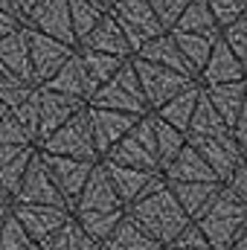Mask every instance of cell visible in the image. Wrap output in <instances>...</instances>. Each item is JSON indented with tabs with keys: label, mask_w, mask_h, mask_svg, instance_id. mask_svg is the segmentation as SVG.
Here are the masks:
<instances>
[{
	"label": "cell",
	"mask_w": 247,
	"mask_h": 250,
	"mask_svg": "<svg viewBox=\"0 0 247 250\" xmlns=\"http://www.w3.org/2000/svg\"><path fill=\"white\" fill-rule=\"evenodd\" d=\"M38 3H44V0H15V6H18V15H21V23L26 21V15L38 6Z\"/></svg>",
	"instance_id": "cell-46"
},
{
	"label": "cell",
	"mask_w": 247,
	"mask_h": 250,
	"mask_svg": "<svg viewBox=\"0 0 247 250\" xmlns=\"http://www.w3.org/2000/svg\"><path fill=\"white\" fill-rule=\"evenodd\" d=\"M26 41H29V64H32V84L35 87H44L67 64V59L76 53V47H67L56 38H47L29 26H26Z\"/></svg>",
	"instance_id": "cell-9"
},
{
	"label": "cell",
	"mask_w": 247,
	"mask_h": 250,
	"mask_svg": "<svg viewBox=\"0 0 247 250\" xmlns=\"http://www.w3.org/2000/svg\"><path fill=\"white\" fill-rule=\"evenodd\" d=\"M102 160H105V163H114V166H125V169H140V172H157V175H160L157 146H154V128H151V114L140 117L137 125L125 134Z\"/></svg>",
	"instance_id": "cell-5"
},
{
	"label": "cell",
	"mask_w": 247,
	"mask_h": 250,
	"mask_svg": "<svg viewBox=\"0 0 247 250\" xmlns=\"http://www.w3.org/2000/svg\"><path fill=\"white\" fill-rule=\"evenodd\" d=\"M67 12H70V23H73L76 47H79V41L108 15V12H102L93 0H67Z\"/></svg>",
	"instance_id": "cell-34"
},
{
	"label": "cell",
	"mask_w": 247,
	"mask_h": 250,
	"mask_svg": "<svg viewBox=\"0 0 247 250\" xmlns=\"http://www.w3.org/2000/svg\"><path fill=\"white\" fill-rule=\"evenodd\" d=\"M21 26H23L21 21H15L12 15H6V12H0V41H3L6 35H12L15 29H21Z\"/></svg>",
	"instance_id": "cell-45"
},
{
	"label": "cell",
	"mask_w": 247,
	"mask_h": 250,
	"mask_svg": "<svg viewBox=\"0 0 247 250\" xmlns=\"http://www.w3.org/2000/svg\"><path fill=\"white\" fill-rule=\"evenodd\" d=\"M0 204H9V207H12V198H9V195L3 192V187H0Z\"/></svg>",
	"instance_id": "cell-51"
},
{
	"label": "cell",
	"mask_w": 247,
	"mask_h": 250,
	"mask_svg": "<svg viewBox=\"0 0 247 250\" xmlns=\"http://www.w3.org/2000/svg\"><path fill=\"white\" fill-rule=\"evenodd\" d=\"M163 181L166 184H218L212 169L204 163V157L189 143L181 148V154L163 169Z\"/></svg>",
	"instance_id": "cell-23"
},
{
	"label": "cell",
	"mask_w": 247,
	"mask_h": 250,
	"mask_svg": "<svg viewBox=\"0 0 247 250\" xmlns=\"http://www.w3.org/2000/svg\"><path fill=\"white\" fill-rule=\"evenodd\" d=\"M96 250H105V248H102V245H99V248H96Z\"/></svg>",
	"instance_id": "cell-54"
},
{
	"label": "cell",
	"mask_w": 247,
	"mask_h": 250,
	"mask_svg": "<svg viewBox=\"0 0 247 250\" xmlns=\"http://www.w3.org/2000/svg\"><path fill=\"white\" fill-rule=\"evenodd\" d=\"M166 187L172 189L175 201L181 204V209L189 215V221H198L206 212V207L215 201L221 184H166Z\"/></svg>",
	"instance_id": "cell-26"
},
{
	"label": "cell",
	"mask_w": 247,
	"mask_h": 250,
	"mask_svg": "<svg viewBox=\"0 0 247 250\" xmlns=\"http://www.w3.org/2000/svg\"><path fill=\"white\" fill-rule=\"evenodd\" d=\"M93 3H96V6H99L102 12H111V9H114V6H117L120 0H93Z\"/></svg>",
	"instance_id": "cell-48"
},
{
	"label": "cell",
	"mask_w": 247,
	"mask_h": 250,
	"mask_svg": "<svg viewBox=\"0 0 247 250\" xmlns=\"http://www.w3.org/2000/svg\"><path fill=\"white\" fill-rule=\"evenodd\" d=\"M0 250H38V245L23 233V227L12 215V209H9V215L0 227Z\"/></svg>",
	"instance_id": "cell-38"
},
{
	"label": "cell",
	"mask_w": 247,
	"mask_h": 250,
	"mask_svg": "<svg viewBox=\"0 0 247 250\" xmlns=\"http://www.w3.org/2000/svg\"><path fill=\"white\" fill-rule=\"evenodd\" d=\"M172 38H175V44H178L181 56L186 59V64L192 67V73H195V79H198V73H201V70L206 67V62H209V53H212V47H215V41H218V38L186 35V32H172Z\"/></svg>",
	"instance_id": "cell-33"
},
{
	"label": "cell",
	"mask_w": 247,
	"mask_h": 250,
	"mask_svg": "<svg viewBox=\"0 0 247 250\" xmlns=\"http://www.w3.org/2000/svg\"><path fill=\"white\" fill-rule=\"evenodd\" d=\"M84 108L82 99H70L62 93H50L44 87H38V134H35V146L44 143L50 134H56L70 117H76Z\"/></svg>",
	"instance_id": "cell-15"
},
{
	"label": "cell",
	"mask_w": 247,
	"mask_h": 250,
	"mask_svg": "<svg viewBox=\"0 0 247 250\" xmlns=\"http://www.w3.org/2000/svg\"><path fill=\"white\" fill-rule=\"evenodd\" d=\"M131 59L157 64V67H166V70H175V73H181V76H192V79H195V73H192V67L186 64V59L181 56V50H178L172 32H160L157 38H151L148 44H143Z\"/></svg>",
	"instance_id": "cell-22"
},
{
	"label": "cell",
	"mask_w": 247,
	"mask_h": 250,
	"mask_svg": "<svg viewBox=\"0 0 247 250\" xmlns=\"http://www.w3.org/2000/svg\"><path fill=\"white\" fill-rule=\"evenodd\" d=\"M204 96L209 99V105L215 108V114L224 120V125L233 131V125H236L242 108H245V82H230V84L204 87Z\"/></svg>",
	"instance_id": "cell-24"
},
{
	"label": "cell",
	"mask_w": 247,
	"mask_h": 250,
	"mask_svg": "<svg viewBox=\"0 0 247 250\" xmlns=\"http://www.w3.org/2000/svg\"><path fill=\"white\" fill-rule=\"evenodd\" d=\"M125 212H76L73 218H76V224L96 242V245H102L111 233H114V227L123 221Z\"/></svg>",
	"instance_id": "cell-35"
},
{
	"label": "cell",
	"mask_w": 247,
	"mask_h": 250,
	"mask_svg": "<svg viewBox=\"0 0 247 250\" xmlns=\"http://www.w3.org/2000/svg\"><path fill=\"white\" fill-rule=\"evenodd\" d=\"M192 224L204 233L212 250H230L247 230V204H242L230 189L221 187L215 201L206 207V212Z\"/></svg>",
	"instance_id": "cell-2"
},
{
	"label": "cell",
	"mask_w": 247,
	"mask_h": 250,
	"mask_svg": "<svg viewBox=\"0 0 247 250\" xmlns=\"http://www.w3.org/2000/svg\"><path fill=\"white\" fill-rule=\"evenodd\" d=\"M32 154H35V146H26V148H21L3 169H0V187L3 192L12 198L18 187H21V181H23V175H26V166H29V160H32Z\"/></svg>",
	"instance_id": "cell-37"
},
{
	"label": "cell",
	"mask_w": 247,
	"mask_h": 250,
	"mask_svg": "<svg viewBox=\"0 0 247 250\" xmlns=\"http://www.w3.org/2000/svg\"><path fill=\"white\" fill-rule=\"evenodd\" d=\"M96 248H99V245H96V242L76 224V218L70 215L67 224H64L62 230H59L41 250H96Z\"/></svg>",
	"instance_id": "cell-36"
},
{
	"label": "cell",
	"mask_w": 247,
	"mask_h": 250,
	"mask_svg": "<svg viewBox=\"0 0 247 250\" xmlns=\"http://www.w3.org/2000/svg\"><path fill=\"white\" fill-rule=\"evenodd\" d=\"M233 140L239 143L242 154L247 157V102H245V108H242V114H239V120H236V125H233Z\"/></svg>",
	"instance_id": "cell-44"
},
{
	"label": "cell",
	"mask_w": 247,
	"mask_h": 250,
	"mask_svg": "<svg viewBox=\"0 0 247 250\" xmlns=\"http://www.w3.org/2000/svg\"><path fill=\"white\" fill-rule=\"evenodd\" d=\"M201 90H204V87L195 82L192 87H186L184 93H178L175 99H169L163 108H157L154 117L163 120L166 125H172L175 131L186 134V128H189V123H192V114H195V105H198V99H201Z\"/></svg>",
	"instance_id": "cell-27"
},
{
	"label": "cell",
	"mask_w": 247,
	"mask_h": 250,
	"mask_svg": "<svg viewBox=\"0 0 247 250\" xmlns=\"http://www.w3.org/2000/svg\"><path fill=\"white\" fill-rule=\"evenodd\" d=\"M169 32H186V35H204V38H221V29L206 6V0H189L184 15Z\"/></svg>",
	"instance_id": "cell-28"
},
{
	"label": "cell",
	"mask_w": 247,
	"mask_h": 250,
	"mask_svg": "<svg viewBox=\"0 0 247 250\" xmlns=\"http://www.w3.org/2000/svg\"><path fill=\"white\" fill-rule=\"evenodd\" d=\"M102 166H105V175H108V181H111V187H114V192H117V198H120V204L125 209L166 184L163 175H157V172L125 169V166H114V163H105V160H102Z\"/></svg>",
	"instance_id": "cell-13"
},
{
	"label": "cell",
	"mask_w": 247,
	"mask_h": 250,
	"mask_svg": "<svg viewBox=\"0 0 247 250\" xmlns=\"http://www.w3.org/2000/svg\"><path fill=\"white\" fill-rule=\"evenodd\" d=\"M76 50H90V53H105V56H114V59H131V47H128V41H125L123 29H120V23L111 18V15H105L82 41H79V47Z\"/></svg>",
	"instance_id": "cell-20"
},
{
	"label": "cell",
	"mask_w": 247,
	"mask_h": 250,
	"mask_svg": "<svg viewBox=\"0 0 247 250\" xmlns=\"http://www.w3.org/2000/svg\"><path fill=\"white\" fill-rule=\"evenodd\" d=\"M0 67L23 82V84H32V64H29V41H26V26L15 29L12 35H6L0 41ZM35 87V84H32Z\"/></svg>",
	"instance_id": "cell-21"
},
{
	"label": "cell",
	"mask_w": 247,
	"mask_h": 250,
	"mask_svg": "<svg viewBox=\"0 0 247 250\" xmlns=\"http://www.w3.org/2000/svg\"><path fill=\"white\" fill-rule=\"evenodd\" d=\"M87 108L117 111V114H131V117H145L148 114V105L143 99V90H140V82H137V73H134L131 59L117 70V76L111 82H105L87 99Z\"/></svg>",
	"instance_id": "cell-3"
},
{
	"label": "cell",
	"mask_w": 247,
	"mask_h": 250,
	"mask_svg": "<svg viewBox=\"0 0 247 250\" xmlns=\"http://www.w3.org/2000/svg\"><path fill=\"white\" fill-rule=\"evenodd\" d=\"M221 134H230V128H227L224 120L215 114V108L209 105V99H206L204 90H201V99H198V105H195L192 123L186 128V140H189V137H221Z\"/></svg>",
	"instance_id": "cell-31"
},
{
	"label": "cell",
	"mask_w": 247,
	"mask_h": 250,
	"mask_svg": "<svg viewBox=\"0 0 247 250\" xmlns=\"http://www.w3.org/2000/svg\"><path fill=\"white\" fill-rule=\"evenodd\" d=\"M87 120H90V134H93V146L99 151V160L123 140L125 134L137 125L140 117L131 114H117V111H102V108H87Z\"/></svg>",
	"instance_id": "cell-16"
},
{
	"label": "cell",
	"mask_w": 247,
	"mask_h": 250,
	"mask_svg": "<svg viewBox=\"0 0 247 250\" xmlns=\"http://www.w3.org/2000/svg\"><path fill=\"white\" fill-rule=\"evenodd\" d=\"M0 12H6V15H12L15 21H21V15H18V6H15V0H0Z\"/></svg>",
	"instance_id": "cell-47"
},
{
	"label": "cell",
	"mask_w": 247,
	"mask_h": 250,
	"mask_svg": "<svg viewBox=\"0 0 247 250\" xmlns=\"http://www.w3.org/2000/svg\"><path fill=\"white\" fill-rule=\"evenodd\" d=\"M12 204H23V207H62V209H67L64 198L59 195V189H56L47 166H44V160H41V154H38V148H35V154H32V160L26 166V175H23L18 192L12 195Z\"/></svg>",
	"instance_id": "cell-10"
},
{
	"label": "cell",
	"mask_w": 247,
	"mask_h": 250,
	"mask_svg": "<svg viewBox=\"0 0 247 250\" xmlns=\"http://www.w3.org/2000/svg\"><path fill=\"white\" fill-rule=\"evenodd\" d=\"M125 215H128L134 224H140L160 248L172 245L186 227L192 224L189 215L181 209V204L175 201L172 189L166 187V184L160 189H154L151 195H145L143 201L131 204V207L125 209Z\"/></svg>",
	"instance_id": "cell-1"
},
{
	"label": "cell",
	"mask_w": 247,
	"mask_h": 250,
	"mask_svg": "<svg viewBox=\"0 0 247 250\" xmlns=\"http://www.w3.org/2000/svg\"><path fill=\"white\" fill-rule=\"evenodd\" d=\"M44 90L50 93H62V96H70V99H82L87 105L90 99V87H87V79H84V70H82V62H79V53H73L67 64L62 70L44 84Z\"/></svg>",
	"instance_id": "cell-25"
},
{
	"label": "cell",
	"mask_w": 247,
	"mask_h": 250,
	"mask_svg": "<svg viewBox=\"0 0 247 250\" xmlns=\"http://www.w3.org/2000/svg\"><path fill=\"white\" fill-rule=\"evenodd\" d=\"M105 250H163L140 224H134L128 215H123V221L114 227V233L102 242Z\"/></svg>",
	"instance_id": "cell-30"
},
{
	"label": "cell",
	"mask_w": 247,
	"mask_h": 250,
	"mask_svg": "<svg viewBox=\"0 0 247 250\" xmlns=\"http://www.w3.org/2000/svg\"><path fill=\"white\" fill-rule=\"evenodd\" d=\"M41 160H44V166H47L56 189H59V195L64 198L70 215H73V207H76V201H79V195H82V189H84V184H87V178H90L96 163L70 160V157H53V154H41Z\"/></svg>",
	"instance_id": "cell-11"
},
{
	"label": "cell",
	"mask_w": 247,
	"mask_h": 250,
	"mask_svg": "<svg viewBox=\"0 0 247 250\" xmlns=\"http://www.w3.org/2000/svg\"><path fill=\"white\" fill-rule=\"evenodd\" d=\"M151 128H154V146H157V163H160V175L163 169L181 154V148L186 146V134L175 131L172 125H166L163 120H157L151 114Z\"/></svg>",
	"instance_id": "cell-32"
},
{
	"label": "cell",
	"mask_w": 247,
	"mask_h": 250,
	"mask_svg": "<svg viewBox=\"0 0 247 250\" xmlns=\"http://www.w3.org/2000/svg\"><path fill=\"white\" fill-rule=\"evenodd\" d=\"M134 64V73H137V82H140V90H143V99L148 105V114H154L157 108H163L169 99H175L178 93H184L186 87H192L198 79L192 76H181L175 70H166V67H157V64L140 62V59H131Z\"/></svg>",
	"instance_id": "cell-6"
},
{
	"label": "cell",
	"mask_w": 247,
	"mask_h": 250,
	"mask_svg": "<svg viewBox=\"0 0 247 250\" xmlns=\"http://www.w3.org/2000/svg\"><path fill=\"white\" fill-rule=\"evenodd\" d=\"M108 15L120 23L125 41H128V47H131V56H134L143 44H148L151 38H157L160 32H166V29L157 23V18H154L148 0H120Z\"/></svg>",
	"instance_id": "cell-7"
},
{
	"label": "cell",
	"mask_w": 247,
	"mask_h": 250,
	"mask_svg": "<svg viewBox=\"0 0 247 250\" xmlns=\"http://www.w3.org/2000/svg\"><path fill=\"white\" fill-rule=\"evenodd\" d=\"M245 79H247V70L239 64L233 50L218 38L212 53H209L206 67L198 73V84L201 87H212V84H230V82H245Z\"/></svg>",
	"instance_id": "cell-19"
},
{
	"label": "cell",
	"mask_w": 247,
	"mask_h": 250,
	"mask_svg": "<svg viewBox=\"0 0 247 250\" xmlns=\"http://www.w3.org/2000/svg\"><path fill=\"white\" fill-rule=\"evenodd\" d=\"M230 250H247V230L239 236V239H236V245H233Z\"/></svg>",
	"instance_id": "cell-49"
},
{
	"label": "cell",
	"mask_w": 247,
	"mask_h": 250,
	"mask_svg": "<svg viewBox=\"0 0 247 250\" xmlns=\"http://www.w3.org/2000/svg\"><path fill=\"white\" fill-rule=\"evenodd\" d=\"M79 53V62L84 70V79H87V87H90V96L117 76V70L123 67L128 59H114V56H105V53H90V50H76Z\"/></svg>",
	"instance_id": "cell-29"
},
{
	"label": "cell",
	"mask_w": 247,
	"mask_h": 250,
	"mask_svg": "<svg viewBox=\"0 0 247 250\" xmlns=\"http://www.w3.org/2000/svg\"><path fill=\"white\" fill-rule=\"evenodd\" d=\"M221 41L233 50V56L239 59V64L247 70V12L239 21H233L227 29H221Z\"/></svg>",
	"instance_id": "cell-39"
},
{
	"label": "cell",
	"mask_w": 247,
	"mask_h": 250,
	"mask_svg": "<svg viewBox=\"0 0 247 250\" xmlns=\"http://www.w3.org/2000/svg\"><path fill=\"white\" fill-rule=\"evenodd\" d=\"M0 146H15V148H26L32 146V140L26 137V131L21 128V123L0 105Z\"/></svg>",
	"instance_id": "cell-40"
},
{
	"label": "cell",
	"mask_w": 247,
	"mask_h": 250,
	"mask_svg": "<svg viewBox=\"0 0 247 250\" xmlns=\"http://www.w3.org/2000/svg\"><path fill=\"white\" fill-rule=\"evenodd\" d=\"M245 102H247V79H245Z\"/></svg>",
	"instance_id": "cell-52"
},
{
	"label": "cell",
	"mask_w": 247,
	"mask_h": 250,
	"mask_svg": "<svg viewBox=\"0 0 247 250\" xmlns=\"http://www.w3.org/2000/svg\"><path fill=\"white\" fill-rule=\"evenodd\" d=\"M0 105L21 123V128L26 131V137L35 146V134H38V87L18 82V84L0 90Z\"/></svg>",
	"instance_id": "cell-18"
},
{
	"label": "cell",
	"mask_w": 247,
	"mask_h": 250,
	"mask_svg": "<svg viewBox=\"0 0 247 250\" xmlns=\"http://www.w3.org/2000/svg\"><path fill=\"white\" fill-rule=\"evenodd\" d=\"M41 154H53V157H70V160H84V163H99V151L93 146V134H90V120H87V105L70 117L67 123L50 134L44 143L35 146Z\"/></svg>",
	"instance_id": "cell-4"
},
{
	"label": "cell",
	"mask_w": 247,
	"mask_h": 250,
	"mask_svg": "<svg viewBox=\"0 0 247 250\" xmlns=\"http://www.w3.org/2000/svg\"><path fill=\"white\" fill-rule=\"evenodd\" d=\"M221 187L230 189V192H233L242 204H247V160L239 166V169H236V172H233V175H230V181H224Z\"/></svg>",
	"instance_id": "cell-43"
},
{
	"label": "cell",
	"mask_w": 247,
	"mask_h": 250,
	"mask_svg": "<svg viewBox=\"0 0 247 250\" xmlns=\"http://www.w3.org/2000/svg\"><path fill=\"white\" fill-rule=\"evenodd\" d=\"M163 250H212V248H209V242L204 239V233H201L195 224H189L184 233H181L172 245H166Z\"/></svg>",
	"instance_id": "cell-42"
},
{
	"label": "cell",
	"mask_w": 247,
	"mask_h": 250,
	"mask_svg": "<svg viewBox=\"0 0 247 250\" xmlns=\"http://www.w3.org/2000/svg\"><path fill=\"white\" fill-rule=\"evenodd\" d=\"M186 143L204 157V163L212 169V175H215L218 184L230 181V175L247 160L245 154H242V148H239V143L233 140V131L221 134V137H189Z\"/></svg>",
	"instance_id": "cell-8"
},
{
	"label": "cell",
	"mask_w": 247,
	"mask_h": 250,
	"mask_svg": "<svg viewBox=\"0 0 247 250\" xmlns=\"http://www.w3.org/2000/svg\"><path fill=\"white\" fill-rule=\"evenodd\" d=\"M148 6H151L157 23L169 32V29L178 23V18L184 15V9L189 6V0H148Z\"/></svg>",
	"instance_id": "cell-41"
},
{
	"label": "cell",
	"mask_w": 247,
	"mask_h": 250,
	"mask_svg": "<svg viewBox=\"0 0 247 250\" xmlns=\"http://www.w3.org/2000/svg\"><path fill=\"white\" fill-rule=\"evenodd\" d=\"M9 209H12L9 204H0V227H3V221H6V215H9Z\"/></svg>",
	"instance_id": "cell-50"
},
{
	"label": "cell",
	"mask_w": 247,
	"mask_h": 250,
	"mask_svg": "<svg viewBox=\"0 0 247 250\" xmlns=\"http://www.w3.org/2000/svg\"><path fill=\"white\" fill-rule=\"evenodd\" d=\"M239 3H245V6H247V0H239Z\"/></svg>",
	"instance_id": "cell-53"
},
{
	"label": "cell",
	"mask_w": 247,
	"mask_h": 250,
	"mask_svg": "<svg viewBox=\"0 0 247 250\" xmlns=\"http://www.w3.org/2000/svg\"><path fill=\"white\" fill-rule=\"evenodd\" d=\"M23 26L35 29V32H41L47 38H56V41H62L67 47H76V35H73V23H70L67 0H44V3H38L26 15Z\"/></svg>",
	"instance_id": "cell-14"
},
{
	"label": "cell",
	"mask_w": 247,
	"mask_h": 250,
	"mask_svg": "<svg viewBox=\"0 0 247 250\" xmlns=\"http://www.w3.org/2000/svg\"><path fill=\"white\" fill-rule=\"evenodd\" d=\"M12 215L18 218L23 233L38 245V250L44 248L70 218V212L62 209V207H23V204H12Z\"/></svg>",
	"instance_id": "cell-12"
},
{
	"label": "cell",
	"mask_w": 247,
	"mask_h": 250,
	"mask_svg": "<svg viewBox=\"0 0 247 250\" xmlns=\"http://www.w3.org/2000/svg\"><path fill=\"white\" fill-rule=\"evenodd\" d=\"M76 212H125V207L120 204L117 192H114L108 175H105L102 160L93 166L87 184L82 189V195H79V201H76V207H73V215H76Z\"/></svg>",
	"instance_id": "cell-17"
}]
</instances>
